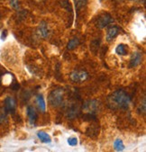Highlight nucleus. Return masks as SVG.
<instances>
[{"mask_svg": "<svg viewBox=\"0 0 146 152\" xmlns=\"http://www.w3.org/2000/svg\"><path fill=\"white\" fill-rule=\"evenodd\" d=\"M131 96L123 89L115 90L107 96V106L112 110H125L131 104Z\"/></svg>", "mask_w": 146, "mask_h": 152, "instance_id": "1", "label": "nucleus"}, {"mask_svg": "<svg viewBox=\"0 0 146 152\" xmlns=\"http://www.w3.org/2000/svg\"><path fill=\"white\" fill-rule=\"evenodd\" d=\"M100 102L98 100H90L86 102L82 106V112L84 113V117L89 119H95L97 113L100 111Z\"/></svg>", "mask_w": 146, "mask_h": 152, "instance_id": "2", "label": "nucleus"}, {"mask_svg": "<svg viewBox=\"0 0 146 152\" xmlns=\"http://www.w3.org/2000/svg\"><path fill=\"white\" fill-rule=\"evenodd\" d=\"M63 96H64V90L62 87L55 88L49 95V97H48L49 104L52 107H55V108L59 107L63 103Z\"/></svg>", "mask_w": 146, "mask_h": 152, "instance_id": "3", "label": "nucleus"}, {"mask_svg": "<svg viewBox=\"0 0 146 152\" xmlns=\"http://www.w3.org/2000/svg\"><path fill=\"white\" fill-rule=\"evenodd\" d=\"M113 23V18L112 16L107 14V13H105V14H102L101 15H99L97 19V22H96V25L98 28L99 29H103L105 27H106L108 24L112 23Z\"/></svg>", "mask_w": 146, "mask_h": 152, "instance_id": "4", "label": "nucleus"}, {"mask_svg": "<svg viewBox=\"0 0 146 152\" xmlns=\"http://www.w3.org/2000/svg\"><path fill=\"white\" fill-rule=\"evenodd\" d=\"M70 77L73 82H83L89 79L90 75L85 70H75L70 75Z\"/></svg>", "mask_w": 146, "mask_h": 152, "instance_id": "5", "label": "nucleus"}, {"mask_svg": "<svg viewBox=\"0 0 146 152\" xmlns=\"http://www.w3.org/2000/svg\"><path fill=\"white\" fill-rule=\"evenodd\" d=\"M37 34L40 37H42L43 39H46L50 36L51 31H50L48 23L45 21H42L39 23V26L37 28Z\"/></svg>", "mask_w": 146, "mask_h": 152, "instance_id": "6", "label": "nucleus"}, {"mask_svg": "<svg viewBox=\"0 0 146 152\" xmlns=\"http://www.w3.org/2000/svg\"><path fill=\"white\" fill-rule=\"evenodd\" d=\"M5 111L7 113H14L16 109V101L14 97L8 96L5 100Z\"/></svg>", "mask_w": 146, "mask_h": 152, "instance_id": "7", "label": "nucleus"}, {"mask_svg": "<svg viewBox=\"0 0 146 152\" xmlns=\"http://www.w3.org/2000/svg\"><path fill=\"white\" fill-rule=\"evenodd\" d=\"M142 55L139 51H135L132 54L131 58H130V64L129 68H134L137 67L142 63Z\"/></svg>", "mask_w": 146, "mask_h": 152, "instance_id": "8", "label": "nucleus"}, {"mask_svg": "<svg viewBox=\"0 0 146 152\" xmlns=\"http://www.w3.org/2000/svg\"><path fill=\"white\" fill-rule=\"evenodd\" d=\"M26 113H27V116H28L29 123H30V124L31 125H35V123H36L37 118H38L37 113L35 112V109L33 106L29 105V106H27Z\"/></svg>", "mask_w": 146, "mask_h": 152, "instance_id": "9", "label": "nucleus"}, {"mask_svg": "<svg viewBox=\"0 0 146 152\" xmlns=\"http://www.w3.org/2000/svg\"><path fill=\"white\" fill-rule=\"evenodd\" d=\"M120 32V28L118 26H110L106 31V41L111 42L118 35Z\"/></svg>", "mask_w": 146, "mask_h": 152, "instance_id": "10", "label": "nucleus"}, {"mask_svg": "<svg viewBox=\"0 0 146 152\" xmlns=\"http://www.w3.org/2000/svg\"><path fill=\"white\" fill-rule=\"evenodd\" d=\"M79 112V108L78 107V105H76V104H71V105L68 106L67 110H66V114H67V117L68 118H75L78 113Z\"/></svg>", "mask_w": 146, "mask_h": 152, "instance_id": "11", "label": "nucleus"}, {"mask_svg": "<svg viewBox=\"0 0 146 152\" xmlns=\"http://www.w3.org/2000/svg\"><path fill=\"white\" fill-rule=\"evenodd\" d=\"M36 104L38 109L42 112V113H45L46 112V104L44 101V98L42 95H38L36 96Z\"/></svg>", "mask_w": 146, "mask_h": 152, "instance_id": "12", "label": "nucleus"}, {"mask_svg": "<svg viewBox=\"0 0 146 152\" xmlns=\"http://www.w3.org/2000/svg\"><path fill=\"white\" fill-rule=\"evenodd\" d=\"M115 52L120 56H125L128 54V46L124 43H120L115 48Z\"/></svg>", "mask_w": 146, "mask_h": 152, "instance_id": "13", "label": "nucleus"}, {"mask_svg": "<svg viewBox=\"0 0 146 152\" xmlns=\"http://www.w3.org/2000/svg\"><path fill=\"white\" fill-rule=\"evenodd\" d=\"M37 136H38L39 140H41V141L43 143H50L51 141V137L48 135V133H46L44 132H39L37 133Z\"/></svg>", "mask_w": 146, "mask_h": 152, "instance_id": "14", "label": "nucleus"}, {"mask_svg": "<svg viewBox=\"0 0 146 152\" xmlns=\"http://www.w3.org/2000/svg\"><path fill=\"white\" fill-rule=\"evenodd\" d=\"M114 148L116 151H123L125 149V145L122 140L120 139H116L114 141Z\"/></svg>", "mask_w": 146, "mask_h": 152, "instance_id": "15", "label": "nucleus"}, {"mask_svg": "<svg viewBox=\"0 0 146 152\" xmlns=\"http://www.w3.org/2000/svg\"><path fill=\"white\" fill-rule=\"evenodd\" d=\"M79 45V40L78 38H73V39L70 40V42L67 45V48H68V50H72L76 49Z\"/></svg>", "mask_w": 146, "mask_h": 152, "instance_id": "16", "label": "nucleus"}, {"mask_svg": "<svg viewBox=\"0 0 146 152\" xmlns=\"http://www.w3.org/2000/svg\"><path fill=\"white\" fill-rule=\"evenodd\" d=\"M87 3V0H75V4H76V8L78 10L83 8Z\"/></svg>", "mask_w": 146, "mask_h": 152, "instance_id": "17", "label": "nucleus"}, {"mask_svg": "<svg viewBox=\"0 0 146 152\" xmlns=\"http://www.w3.org/2000/svg\"><path fill=\"white\" fill-rule=\"evenodd\" d=\"M10 6L14 9L19 8V0H10Z\"/></svg>", "mask_w": 146, "mask_h": 152, "instance_id": "18", "label": "nucleus"}, {"mask_svg": "<svg viewBox=\"0 0 146 152\" xmlns=\"http://www.w3.org/2000/svg\"><path fill=\"white\" fill-rule=\"evenodd\" d=\"M68 143L70 145V146H76L78 144V139L75 138V137H71L68 140Z\"/></svg>", "mask_w": 146, "mask_h": 152, "instance_id": "19", "label": "nucleus"}, {"mask_svg": "<svg viewBox=\"0 0 146 152\" xmlns=\"http://www.w3.org/2000/svg\"><path fill=\"white\" fill-rule=\"evenodd\" d=\"M7 31H6V30H5V31L3 32V34H2V35H1V39L2 40H5V38H6V36H7Z\"/></svg>", "mask_w": 146, "mask_h": 152, "instance_id": "20", "label": "nucleus"}, {"mask_svg": "<svg viewBox=\"0 0 146 152\" xmlns=\"http://www.w3.org/2000/svg\"><path fill=\"white\" fill-rule=\"evenodd\" d=\"M134 1H139V2H143L144 0H134Z\"/></svg>", "mask_w": 146, "mask_h": 152, "instance_id": "21", "label": "nucleus"}]
</instances>
